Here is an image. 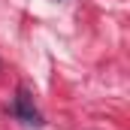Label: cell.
Here are the masks:
<instances>
[{
    "label": "cell",
    "instance_id": "1",
    "mask_svg": "<svg viewBox=\"0 0 130 130\" xmlns=\"http://www.w3.org/2000/svg\"><path fill=\"white\" fill-rule=\"evenodd\" d=\"M9 112H12L18 121H24V124H33V127L42 124V118H39V112H36V106H33V97H30L27 88H18V94H15V100H12Z\"/></svg>",
    "mask_w": 130,
    "mask_h": 130
}]
</instances>
